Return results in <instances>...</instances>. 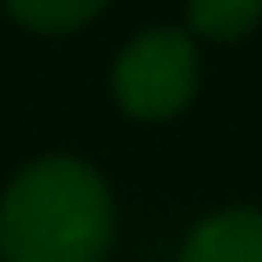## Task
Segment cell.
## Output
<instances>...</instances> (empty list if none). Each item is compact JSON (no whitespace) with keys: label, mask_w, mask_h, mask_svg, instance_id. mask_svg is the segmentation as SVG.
Instances as JSON below:
<instances>
[{"label":"cell","mask_w":262,"mask_h":262,"mask_svg":"<svg viewBox=\"0 0 262 262\" xmlns=\"http://www.w3.org/2000/svg\"><path fill=\"white\" fill-rule=\"evenodd\" d=\"M115 244V193L83 157H37L0 193V262H101Z\"/></svg>","instance_id":"6da1fadb"},{"label":"cell","mask_w":262,"mask_h":262,"mask_svg":"<svg viewBox=\"0 0 262 262\" xmlns=\"http://www.w3.org/2000/svg\"><path fill=\"white\" fill-rule=\"evenodd\" d=\"M203 83L198 41L184 28L157 23L134 32L111 60V101L138 124H166L184 115Z\"/></svg>","instance_id":"7a4b0ae2"},{"label":"cell","mask_w":262,"mask_h":262,"mask_svg":"<svg viewBox=\"0 0 262 262\" xmlns=\"http://www.w3.org/2000/svg\"><path fill=\"white\" fill-rule=\"evenodd\" d=\"M175 262H262V207L235 203L207 212L180 244Z\"/></svg>","instance_id":"3957f363"},{"label":"cell","mask_w":262,"mask_h":262,"mask_svg":"<svg viewBox=\"0 0 262 262\" xmlns=\"http://www.w3.org/2000/svg\"><path fill=\"white\" fill-rule=\"evenodd\" d=\"M262 23V0H184V32L198 41H244Z\"/></svg>","instance_id":"277c9868"},{"label":"cell","mask_w":262,"mask_h":262,"mask_svg":"<svg viewBox=\"0 0 262 262\" xmlns=\"http://www.w3.org/2000/svg\"><path fill=\"white\" fill-rule=\"evenodd\" d=\"M106 5L111 0H5V14L37 37H64L88 28Z\"/></svg>","instance_id":"5b68a950"}]
</instances>
